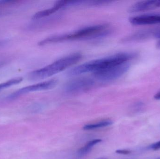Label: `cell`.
I'll use <instances>...</instances> for the list:
<instances>
[{
	"mask_svg": "<svg viewBox=\"0 0 160 159\" xmlns=\"http://www.w3.org/2000/svg\"><path fill=\"white\" fill-rule=\"evenodd\" d=\"M135 53H121L81 64L70 70L68 73L70 76L88 72H96L112 66L129 62L136 57Z\"/></svg>",
	"mask_w": 160,
	"mask_h": 159,
	"instance_id": "6da1fadb",
	"label": "cell"
},
{
	"mask_svg": "<svg viewBox=\"0 0 160 159\" xmlns=\"http://www.w3.org/2000/svg\"><path fill=\"white\" fill-rule=\"evenodd\" d=\"M110 33L108 25L98 24L85 27L71 33L51 36L40 41L38 44L39 45H44L64 41L95 39L104 37Z\"/></svg>",
	"mask_w": 160,
	"mask_h": 159,
	"instance_id": "7a4b0ae2",
	"label": "cell"
},
{
	"mask_svg": "<svg viewBox=\"0 0 160 159\" xmlns=\"http://www.w3.org/2000/svg\"><path fill=\"white\" fill-rule=\"evenodd\" d=\"M82 57L80 53H74L61 58L46 67L30 73L28 78L30 80H38L50 77L76 64Z\"/></svg>",
	"mask_w": 160,
	"mask_h": 159,
	"instance_id": "3957f363",
	"label": "cell"
},
{
	"mask_svg": "<svg viewBox=\"0 0 160 159\" xmlns=\"http://www.w3.org/2000/svg\"><path fill=\"white\" fill-rule=\"evenodd\" d=\"M130 67L129 62L125 63L93 73V75L98 80L109 82L119 78L128 71Z\"/></svg>",
	"mask_w": 160,
	"mask_h": 159,
	"instance_id": "277c9868",
	"label": "cell"
},
{
	"mask_svg": "<svg viewBox=\"0 0 160 159\" xmlns=\"http://www.w3.org/2000/svg\"><path fill=\"white\" fill-rule=\"evenodd\" d=\"M58 81L56 79H53L42 83L34 84L32 86H28L22 88L19 90L18 91L12 93L10 96H8L9 99H14L22 94L32 91H39L47 90L51 89L57 85Z\"/></svg>",
	"mask_w": 160,
	"mask_h": 159,
	"instance_id": "5b68a950",
	"label": "cell"
},
{
	"mask_svg": "<svg viewBox=\"0 0 160 159\" xmlns=\"http://www.w3.org/2000/svg\"><path fill=\"white\" fill-rule=\"evenodd\" d=\"M94 85L95 81L91 78H78L68 83L65 87V90L69 93H76L89 89Z\"/></svg>",
	"mask_w": 160,
	"mask_h": 159,
	"instance_id": "8992f818",
	"label": "cell"
},
{
	"mask_svg": "<svg viewBox=\"0 0 160 159\" xmlns=\"http://www.w3.org/2000/svg\"><path fill=\"white\" fill-rule=\"evenodd\" d=\"M129 21L134 25L160 24V15H145L130 18Z\"/></svg>",
	"mask_w": 160,
	"mask_h": 159,
	"instance_id": "52a82bcc",
	"label": "cell"
},
{
	"mask_svg": "<svg viewBox=\"0 0 160 159\" xmlns=\"http://www.w3.org/2000/svg\"><path fill=\"white\" fill-rule=\"evenodd\" d=\"M160 7V0H150L137 2L130 7L131 13L142 12L156 9Z\"/></svg>",
	"mask_w": 160,
	"mask_h": 159,
	"instance_id": "ba28073f",
	"label": "cell"
},
{
	"mask_svg": "<svg viewBox=\"0 0 160 159\" xmlns=\"http://www.w3.org/2000/svg\"><path fill=\"white\" fill-rule=\"evenodd\" d=\"M70 6V2L69 1H60L56 2V3L51 8L45 9L39 11L36 13L33 16V19H39L48 16L49 15H52L55 13L57 10L61 8H63L67 7Z\"/></svg>",
	"mask_w": 160,
	"mask_h": 159,
	"instance_id": "9c48e42d",
	"label": "cell"
},
{
	"mask_svg": "<svg viewBox=\"0 0 160 159\" xmlns=\"http://www.w3.org/2000/svg\"><path fill=\"white\" fill-rule=\"evenodd\" d=\"M113 124V122L111 121H103L100 122L99 123L96 124H88L86 125L83 128L84 130H93L98 128H103V127H107L110 126Z\"/></svg>",
	"mask_w": 160,
	"mask_h": 159,
	"instance_id": "30bf717a",
	"label": "cell"
},
{
	"mask_svg": "<svg viewBox=\"0 0 160 159\" xmlns=\"http://www.w3.org/2000/svg\"><path fill=\"white\" fill-rule=\"evenodd\" d=\"M91 148H88V147L85 146L83 147L80 148L79 150L78 151V154L80 156H84V155L88 154L91 150Z\"/></svg>",
	"mask_w": 160,
	"mask_h": 159,
	"instance_id": "8fae6325",
	"label": "cell"
},
{
	"mask_svg": "<svg viewBox=\"0 0 160 159\" xmlns=\"http://www.w3.org/2000/svg\"><path fill=\"white\" fill-rule=\"evenodd\" d=\"M102 142L101 139H95V140H92V141H89V142L87 143L85 146H86L88 148L92 149V147L95 145L97 144L98 143Z\"/></svg>",
	"mask_w": 160,
	"mask_h": 159,
	"instance_id": "7c38bea8",
	"label": "cell"
},
{
	"mask_svg": "<svg viewBox=\"0 0 160 159\" xmlns=\"http://www.w3.org/2000/svg\"><path fill=\"white\" fill-rule=\"evenodd\" d=\"M150 148L154 150H157L160 149V141L151 145L150 146Z\"/></svg>",
	"mask_w": 160,
	"mask_h": 159,
	"instance_id": "4fadbf2b",
	"label": "cell"
},
{
	"mask_svg": "<svg viewBox=\"0 0 160 159\" xmlns=\"http://www.w3.org/2000/svg\"><path fill=\"white\" fill-rule=\"evenodd\" d=\"M116 153L118 154H122V155H128L131 153V151L126 149H122V150H117L116 151Z\"/></svg>",
	"mask_w": 160,
	"mask_h": 159,
	"instance_id": "5bb4252c",
	"label": "cell"
},
{
	"mask_svg": "<svg viewBox=\"0 0 160 159\" xmlns=\"http://www.w3.org/2000/svg\"><path fill=\"white\" fill-rule=\"evenodd\" d=\"M154 35L157 38H159L160 40L158 42L157 44V47L158 48L160 49V30L157 31L154 33Z\"/></svg>",
	"mask_w": 160,
	"mask_h": 159,
	"instance_id": "9a60e30c",
	"label": "cell"
},
{
	"mask_svg": "<svg viewBox=\"0 0 160 159\" xmlns=\"http://www.w3.org/2000/svg\"><path fill=\"white\" fill-rule=\"evenodd\" d=\"M154 99L156 100H160V91L154 96Z\"/></svg>",
	"mask_w": 160,
	"mask_h": 159,
	"instance_id": "2e32d148",
	"label": "cell"
},
{
	"mask_svg": "<svg viewBox=\"0 0 160 159\" xmlns=\"http://www.w3.org/2000/svg\"><path fill=\"white\" fill-rule=\"evenodd\" d=\"M6 88H7V87L4 82L2 83V84H0V90L2 89Z\"/></svg>",
	"mask_w": 160,
	"mask_h": 159,
	"instance_id": "e0dca14e",
	"label": "cell"
},
{
	"mask_svg": "<svg viewBox=\"0 0 160 159\" xmlns=\"http://www.w3.org/2000/svg\"><path fill=\"white\" fill-rule=\"evenodd\" d=\"M6 63V62L5 61L0 60V67L3 66Z\"/></svg>",
	"mask_w": 160,
	"mask_h": 159,
	"instance_id": "ac0fdd59",
	"label": "cell"
},
{
	"mask_svg": "<svg viewBox=\"0 0 160 159\" xmlns=\"http://www.w3.org/2000/svg\"></svg>",
	"mask_w": 160,
	"mask_h": 159,
	"instance_id": "d6986e66",
	"label": "cell"
}]
</instances>
